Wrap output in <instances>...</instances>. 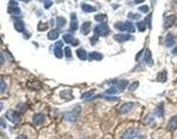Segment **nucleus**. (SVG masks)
I'll use <instances>...</instances> for the list:
<instances>
[{"instance_id":"nucleus-1","label":"nucleus","mask_w":177,"mask_h":139,"mask_svg":"<svg viewBox=\"0 0 177 139\" xmlns=\"http://www.w3.org/2000/svg\"><path fill=\"white\" fill-rule=\"evenodd\" d=\"M128 84V81L126 80H117L105 91V93L108 94H121L124 91Z\"/></svg>"},{"instance_id":"nucleus-2","label":"nucleus","mask_w":177,"mask_h":139,"mask_svg":"<svg viewBox=\"0 0 177 139\" xmlns=\"http://www.w3.org/2000/svg\"><path fill=\"white\" fill-rule=\"evenodd\" d=\"M82 111V108L80 106H77L71 112H68L64 114V119L68 122H74L76 121L80 116Z\"/></svg>"},{"instance_id":"nucleus-3","label":"nucleus","mask_w":177,"mask_h":139,"mask_svg":"<svg viewBox=\"0 0 177 139\" xmlns=\"http://www.w3.org/2000/svg\"><path fill=\"white\" fill-rule=\"evenodd\" d=\"M94 33L96 36H105L108 35L110 32V28L107 24L105 23H101L96 26L94 30Z\"/></svg>"},{"instance_id":"nucleus-4","label":"nucleus","mask_w":177,"mask_h":139,"mask_svg":"<svg viewBox=\"0 0 177 139\" xmlns=\"http://www.w3.org/2000/svg\"><path fill=\"white\" fill-rule=\"evenodd\" d=\"M5 116L8 120L15 125H17L20 121V117L19 114L14 110H9L7 111L5 114Z\"/></svg>"},{"instance_id":"nucleus-5","label":"nucleus","mask_w":177,"mask_h":139,"mask_svg":"<svg viewBox=\"0 0 177 139\" xmlns=\"http://www.w3.org/2000/svg\"><path fill=\"white\" fill-rule=\"evenodd\" d=\"M139 130L137 128H130L123 133L122 139H134L138 135Z\"/></svg>"},{"instance_id":"nucleus-6","label":"nucleus","mask_w":177,"mask_h":139,"mask_svg":"<svg viewBox=\"0 0 177 139\" xmlns=\"http://www.w3.org/2000/svg\"><path fill=\"white\" fill-rule=\"evenodd\" d=\"M18 3L15 1H10L8 7V13L10 14L19 15L20 13V9L18 7Z\"/></svg>"},{"instance_id":"nucleus-7","label":"nucleus","mask_w":177,"mask_h":139,"mask_svg":"<svg viewBox=\"0 0 177 139\" xmlns=\"http://www.w3.org/2000/svg\"><path fill=\"white\" fill-rule=\"evenodd\" d=\"M176 19L177 18L174 15H170V16H167L164 20V27L166 29H169L170 28L172 27L175 23Z\"/></svg>"},{"instance_id":"nucleus-8","label":"nucleus","mask_w":177,"mask_h":139,"mask_svg":"<svg viewBox=\"0 0 177 139\" xmlns=\"http://www.w3.org/2000/svg\"><path fill=\"white\" fill-rule=\"evenodd\" d=\"M64 42L67 44H70L73 46H77L79 44V41L73 35L70 34H65L62 36Z\"/></svg>"},{"instance_id":"nucleus-9","label":"nucleus","mask_w":177,"mask_h":139,"mask_svg":"<svg viewBox=\"0 0 177 139\" xmlns=\"http://www.w3.org/2000/svg\"><path fill=\"white\" fill-rule=\"evenodd\" d=\"M132 38V36L130 34H115L113 39L115 41L119 42V43H122L124 42L128 41L131 40Z\"/></svg>"},{"instance_id":"nucleus-10","label":"nucleus","mask_w":177,"mask_h":139,"mask_svg":"<svg viewBox=\"0 0 177 139\" xmlns=\"http://www.w3.org/2000/svg\"><path fill=\"white\" fill-rule=\"evenodd\" d=\"M134 106V103L132 102H128L125 103L122 105L119 108V112L121 114H125L128 113Z\"/></svg>"},{"instance_id":"nucleus-11","label":"nucleus","mask_w":177,"mask_h":139,"mask_svg":"<svg viewBox=\"0 0 177 139\" xmlns=\"http://www.w3.org/2000/svg\"><path fill=\"white\" fill-rule=\"evenodd\" d=\"M78 17L75 13H72L71 15V21H70V29L73 31H76L78 29Z\"/></svg>"},{"instance_id":"nucleus-12","label":"nucleus","mask_w":177,"mask_h":139,"mask_svg":"<svg viewBox=\"0 0 177 139\" xmlns=\"http://www.w3.org/2000/svg\"><path fill=\"white\" fill-rule=\"evenodd\" d=\"M167 129L170 131H174L177 129V116L171 117L167 123Z\"/></svg>"},{"instance_id":"nucleus-13","label":"nucleus","mask_w":177,"mask_h":139,"mask_svg":"<svg viewBox=\"0 0 177 139\" xmlns=\"http://www.w3.org/2000/svg\"><path fill=\"white\" fill-rule=\"evenodd\" d=\"M144 60L149 67H152L153 65V60L152 58L151 51L149 49H146L144 55Z\"/></svg>"},{"instance_id":"nucleus-14","label":"nucleus","mask_w":177,"mask_h":139,"mask_svg":"<svg viewBox=\"0 0 177 139\" xmlns=\"http://www.w3.org/2000/svg\"><path fill=\"white\" fill-rule=\"evenodd\" d=\"M92 27V22H86L82 24L81 28V32L84 35H87L90 33Z\"/></svg>"},{"instance_id":"nucleus-15","label":"nucleus","mask_w":177,"mask_h":139,"mask_svg":"<svg viewBox=\"0 0 177 139\" xmlns=\"http://www.w3.org/2000/svg\"><path fill=\"white\" fill-rule=\"evenodd\" d=\"M123 29L124 31H127L130 33H134L136 32V28L132 22L127 21L123 22Z\"/></svg>"},{"instance_id":"nucleus-16","label":"nucleus","mask_w":177,"mask_h":139,"mask_svg":"<svg viewBox=\"0 0 177 139\" xmlns=\"http://www.w3.org/2000/svg\"><path fill=\"white\" fill-rule=\"evenodd\" d=\"M45 120V116L43 114H36L33 116V121L36 125H41Z\"/></svg>"},{"instance_id":"nucleus-17","label":"nucleus","mask_w":177,"mask_h":139,"mask_svg":"<svg viewBox=\"0 0 177 139\" xmlns=\"http://www.w3.org/2000/svg\"><path fill=\"white\" fill-rule=\"evenodd\" d=\"M88 57H89V59L90 60L100 61L103 59V56L102 54L99 53L98 51H93V52L90 53L89 54Z\"/></svg>"},{"instance_id":"nucleus-18","label":"nucleus","mask_w":177,"mask_h":139,"mask_svg":"<svg viewBox=\"0 0 177 139\" xmlns=\"http://www.w3.org/2000/svg\"><path fill=\"white\" fill-rule=\"evenodd\" d=\"M175 43V41L174 39L173 35L171 33H168L166 35L165 38V44L166 46L170 48L173 46Z\"/></svg>"},{"instance_id":"nucleus-19","label":"nucleus","mask_w":177,"mask_h":139,"mask_svg":"<svg viewBox=\"0 0 177 139\" xmlns=\"http://www.w3.org/2000/svg\"><path fill=\"white\" fill-rule=\"evenodd\" d=\"M76 54L78 58L81 60H86L87 58V54L85 49L80 48L76 51Z\"/></svg>"},{"instance_id":"nucleus-20","label":"nucleus","mask_w":177,"mask_h":139,"mask_svg":"<svg viewBox=\"0 0 177 139\" xmlns=\"http://www.w3.org/2000/svg\"><path fill=\"white\" fill-rule=\"evenodd\" d=\"M154 114L155 115L158 117L163 116L164 114V107L163 102H161L160 104H158L155 109L154 110Z\"/></svg>"},{"instance_id":"nucleus-21","label":"nucleus","mask_w":177,"mask_h":139,"mask_svg":"<svg viewBox=\"0 0 177 139\" xmlns=\"http://www.w3.org/2000/svg\"><path fill=\"white\" fill-rule=\"evenodd\" d=\"M167 72L166 71L163 70L158 73L157 77H156V80L159 82L164 83L167 80Z\"/></svg>"},{"instance_id":"nucleus-22","label":"nucleus","mask_w":177,"mask_h":139,"mask_svg":"<svg viewBox=\"0 0 177 139\" xmlns=\"http://www.w3.org/2000/svg\"><path fill=\"white\" fill-rule=\"evenodd\" d=\"M14 28L17 31L22 32L25 30V24L22 20H17L14 22Z\"/></svg>"},{"instance_id":"nucleus-23","label":"nucleus","mask_w":177,"mask_h":139,"mask_svg":"<svg viewBox=\"0 0 177 139\" xmlns=\"http://www.w3.org/2000/svg\"><path fill=\"white\" fill-rule=\"evenodd\" d=\"M81 7L82 9L84 12L86 13H93V12H95L97 10L96 8L93 7V6L89 5V4H85V3H83L81 5Z\"/></svg>"},{"instance_id":"nucleus-24","label":"nucleus","mask_w":177,"mask_h":139,"mask_svg":"<svg viewBox=\"0 0 177 139\" xmlns=\"http://www.w3.org/2000/svg\"><path fill=\"white\" fill-rule=\"evenodd\" d=\"M60 96L61 98L64 99L66 100H72L73 98L72 96V94L71 93V91L70 90H64L60 93Z\"/></svg>"},{"instance_id":"nucleus-25","label":"nucleus","mask_w":177,"mask_h":139,"mask_svg":"<svg viewBox=\"0 0 177 139\" xmlns=\"http://www.w3.org/2000/svg\"><path fill=\"white\" fill-rule=\"evenodd\" d=\"M95 19L97 22H100L101 23L106 24L108 21L107 16L105 14H98L96 15Z\"/></svg>"},{"instance_id":"nucleus-26","label":"nucleus","mask_w":177,"mask_h":139,"mask_svg":"<svg viewBox=\"0 0 177 139\" xmlns=\"http://www.w3.org/2000/svg\"><path fill=\"white\" fill-rule=\"evenodd\" d=\"M57 27L59 28L63 27L66 24V20L62 17H58L56 19Z\"/></svg>"},{"instance_id":"nucleus-27","label":"nucleus","mask_w":177,"mask_h":139,"mask_svg":"<svg viewBox=\"0 0 177 139\" xmlns=\"http://www.w3.org/2000/svg\"><path fill=\"white\" fill-rule=\"evenodd\" d=\"M47 36L49 39L51 40H55L59 37L58 32L55 30H52L49 32Z\"/></svg>"},{"instance_id":"nucleus-28","label":"nucleus","mask_w":177,"mask_h":139,"mask_svg":"<svg viewBox=\"0 0 177 139\" xmlns=\"http://www.w3.org/2000/svg\"><path fill=\"white\" fill-rule=\"evenodd\" d=\"M55 57L58 58V59H61L63 57V51H62L61 48L60 47H55L54 51Z\"/></svg>"},{"instance_id":"nucleus-29","label":"nucleus","mask_w":177,"mask_h":139,"mask_svg":"<svg viewBox=\"0 0 177 139\" xmlns=\"http://www.w3.org/2000/svg\"><path fill=\"white\" fill-rule=\"evenodd\" d=\"M137 26L138 29L139 31L144 32L146 30V22L145 21H140L137 23Z\"/></svg>"},{"instance_id":"nucleus-30","label":"nucleus","mask_w":177,"mask_h":139,"mask_svg":"<svg viewBox=\"0 0 177 139\" xmlns=\"http://www.w3.org/2000/svg\"><path fill=\"white\" fill-rule=\"evenodd\" d=\"M49 26L47 23H43L40 22L37 26V29L39 31H44L48 29Z\"/></svg>"},{"instance_id":"nucleus-31","label":"nucleus","mask_w":177,"mask_h":139,"mask_svg":"<svg viewBox=\"0 0 177 139\" xmlns=\"http://www.w3.org/2000/svg\"><path fill=\"white\" fill-rule=\"evenodd\" d=\"M142 16L139 14H134V13H129L128 15V17L130 18L131 19L134 20H137L141 18Z\"/></svg>"},{"instance_id":"nucleus-32","label":"nucleus","mask_w":177,"mask_h":139,"mask_svg":"<svg viewBox=\"0 0 177 139\" xmlns=\"http://www.w3.org/2000/svg\"><path fill=\"white\" fill-rule=\"evenodd\" d=\"M152 13H151V14H149V15L146 17V20H145V22H146V25H147L148 28H149L150 29H151V26H152Z\"/></svg>"},{"instance_id":"nucleus-33","label":"nucleus","mask_w":177,"mask_h":139,"mask_svg":"<svg viewBox=\"0 0 177 139\" xmlns=\"http://www.w3.org/2000/svg\"><path fill=\"white\" fill-rule=\"evenodd\" d=\"M139 85V82L138 81L132 83V84L130 85V86L129 87L128 90L131 91H134V90H136L137 88L138 87Z\"/></svg>"},{"instance_id":"nucleus-34","label":"nucleus","mask_w":177,"mask_h":139,"mask_svg":"<svg viewBox=\"0 0 177 139\" xmlns=\"http://www.w3.org/2000/svg\"><path fill=\"white\" fill-rule=\"evenodd\" d=\"M64 51H65V54H66V58H71L72 57V51L71 49L70 48V47L66 46L64 48Z\"/></svg>"},{"instance_id":"nucleus-35","label":"nucleus","mask_w":177,"mask_h":139,"mask_svg":"<svg viewBox=\"0 0 177 139\" xmlns=\"http://www.w3.org/2000/svg\"><path fill=\"white\" fill-rule=\"evenodd\" d=\"M138 10H140V12H142L143 13L146 14L149 11V7L148 5H144L140 6L138 8Z\"/></svg>"},{"instance_id":"nucleus-36","label":"nucleus","mask_w":177,"mask_h":139,"mask_svg":"<svg viewBox=\"0 0 177 139\" xmlns=\"http://www.w3.org/2000/svg\"><path fill=\"white\" fill-rule=\"evenodd\" d=\"M93 94V91H90L89 92L85 93L84 94H83L82 98L83 99H88L89 98H90Z\"/></svg>"},{"instance_id":"nucleus-37","label":"nucleus","mask_w":177,"mask_h":139,"mask_svg":"<svg viewBox=\"0 0 177 139\" xmlns=\"http://www.w3.org/2000/svg\"><path fill=\"white\" fill-rule=\"evenodd\" d=\"M53 4V3L52 1H45L44 2V7L46 9H49L50 8L51 6H52Z\"/></svg>"},{"instance_id":"nucleus-38","label":"nucleus","mask_w":177,"mask_h":139,"mask_svg":"<svg viewBox=\"0 0 177 139\" xmlns=\"http://www.w3.org/2000/svg\"><path fill=\"white\" fill-rule=\"evenodd\" d=\"M6 88V84L3 81V80H1V92L3 93Z\"/></svg>"},{"instance_id":"nucleus-39","label":"nucleus","mask_w":177,"mask_h":139,"mask_svg":"<svg viewBox=\"0 0 177 139\" xmlns=\"http://www.w3.org/2000/svg\"><path fill=\"white\" fill-rule=\"evenodd\" d=\"M63 46V43L61 40H59L58 41L56 42L55 43V46L57 47L61 48Z\"/></svg>"},{"instance_id":"nucleus-40","label":"nucleus","mask_w":177,"mask_h":139,"mask_svg":"<svg viewBox=\"0 0 177 139\" xmlns=\"http://www.w3.org/2000/svg\"><path fill=\"white\" fill-rule=\"evenodd\" d=\"M98 39V37L97 36H96L95 35H94L93 37H92L91 39H90L91 40V43H92V45L96 44V43Z\"/></svg>"},{"instance_id":"nucleus-41","label":"nucleus","mask_w":177,"mask_h":139,"mask_svg":"<svg viewBox=\"0 0 177 139\" xmlns=\"http://www.w3.org/2000/svg\"><path fill=\"white\" fill-rule=\"evenodd\" d=\"M16 139H28L27 137L23 135H20L18 136Z\"/></svg>"},{"instance_id":"nucleus-42","label":"nucleus","mask_w":177,"mask_h":139,"mask_svg":"<svg viewBox=\"0 0 177 139\" xmlns=\"http://www.w3.org/2000/svg\"><path fill=\"white\" fill-rule=\"evenodd\" d=\"M171 53H172V54H173V55L177 56V46H176V47L172 50Z\"/></svg>"},{"instance_id":"nucleus-43","label":"nucleus","mask_w":177,"mask_h":139,"mask_svg":"<svg viewBox=\"0 0 177 139\" xmlns=\"http://www.w3.org/2000/svg\"><path fill=\"white\" fill-rule=\"evenodd\" d=\"M1 126H2L3 128L6 127V123H5V121L3 120L2 118L1 119Z\"/></svg>"},{"instance_id":"nucleus-44","label":"nucleus","mask_w":177,"mask_h":139,"mask_svg":"<svg viewBox=\"0 0 177 139\" xmlns=\"http://www.w3.org/2000/svg\"><path fill=\"white\" fill-rule=\"evenodd\" d=\"M4 62V58H3V55H2V54H1V65L3 64V63Z\"/></svg>"},{"instance_id":"nucleus-45","label":"nucleus","mask_w":177,"mask_h":139,"mask_svg":"<svg viewBox=\"0 0 177 139\" xmlns=\"http://www.w3.org/2000/svg\"><path fill=\"white\" fill-rule=\"evenodd\" d=\"M143 2H144V1H134V3L135 4H139Z\"/></svg>"}]
</instances>
